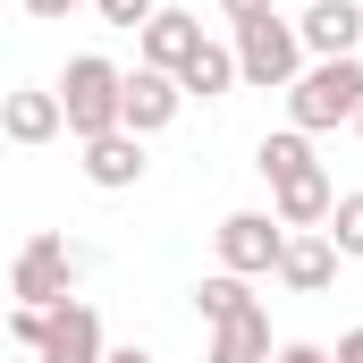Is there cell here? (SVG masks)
I'll list each match as a JSON object with an SVG mask.
<instances>
[{"instance_id": "25", "label": "cell", "mask_w": 363, "mask_h": 363, "mask_svg": "<svg viewBox=\"0 0 363 363\" xmlns=\"http://www.w3.org/2000/svg\"><path fill=\"white\" fill-rule=\"evenodd\" d=\"M110 363H152V355H144V347H110Z\"/></svg>"}, {"instance_id": "18", "label": "cell", "mask_w": 363, "mask_h": 363, "mask_svg": "<svg viewBox=\"0 0 363 363\" xmlns=\"http://www.w3.org/2000/svg\"><path fill=\"white\" fill-rule=\"evenodd\" d=\"M330 245H338L347 262H363V194H338V211H330Z\"/></svg>"}, {"instance_id": "4", "label": "cell", "mask_w": 363, "mask_h": 363, "mask_svg": "<svg viewBox=\"0 0 363 363\" xmlns=\"http://www.w3.org/2000/svg\"><path fill=\"white\" fill-rule=\"evenodd\" d=\"M77 262H85V254H77L68 237H51V228H43V237H26V245H17V262H9V296L51 313V304H68V279H77Z\"/></svg>"}, {"instance_id": "9", "label": "cell", "mask_w": 363, "mask_h": 363, "mask_svg": "<svg viewBox=\"0 0 363 363\" xmlns=\"http://www.w3.org/2000/svg\"><path fill=\"white\" fill-rule=\"evenodd\" d=\"M271 211L287 220V228H330V211H338V186H330V169L313 161V169L279 178V186H271Z\"/></svg>"}, {"instance_id": "19", "label": "cell", "mask_w": 363, "mask_h": 363, "mask_svg": "<svg viewBox=\"0 0 363 363\" xmlns=\"http://www.w3.org/2000/svg\"><path fill=\"white\" fill-rule=\"evenodd\" d=\"M43 330H51V313H43V304H17V313H9V338H17L26 355H43Z\"/></svg>"}, {"instance_id": "2", "label": "cell", "mask_w": 363, "mask_h": 363, "mask_svg": "<svg viewBox=\"0 0 363 363\" xmlns=\"http://www.w3.org/2000/svg\"><path fill=\"white\" fill-rule=\"evenodd\" d=\"M287 118H296L304 135L363 118V51H355V60H313V68L287 85Z\"/></svg>"}, {"instance_id": "22", "label": "cell", "mask_w": 363, "mask_h": 363, "mask_svg": "<svg viewBox=\"0 0 363 363\" xmlns=\"http://www.w3.org/2000/svg\"><path fill=\"white\" fill-rule=\"evenodd\" d=\"M279 363H338V355H330V347H304V338H296V347H279Z\"/></svg>"}, {"instance_id": "20", "label": "cell", "mask_w": 363, "mask_h": 363, "mask_svg": "<svg viewBox=\"0 0 363 363\" xmlns=\"http://www.w3.org/2000/svg\"><path fill=\"white\" fill-rule=\"evenodd\" d=\"M93 9H101L110 26H135V34H144V26L161 17V0H93Z\"/></svg>"}, {"instance_id": "16", "label": "cell", "mask_w": 363, "mask_h": 363, "mask_svg": "<svg viewBox=\"0 0 363 363\" xmlns=\"http://www.w3.org/2000/svg\"><path fill=\"white\" fill-rule=\"evenodd\" d=\"M194 313H203V321L220 330V321H237V313H254V287H245L237 271H211L203 287H194Z\"/></svg>"}, {"instance_id": "24", "label": "cell", "mask_w": 363, "mask_h": 363, "mask_svg": "<svg viewBox=\"0 0 363 363\" xmlns=\"http://www.w3.org/2000/svg\"><path fill=\"white\" fill-rule=\"evenodd\" d=\"M338 363H363V330H347V338H338Z\"/></svg>"}, {"instance_id": "23", "label": "cell", "mask_w": 363, "mask_h": 363, "mask_svg": "<svg viewBox=\"0 0 363 363\" xmlns=\"http://www.w3.org/2000/svg\"><path fill=\"white\" fill-rule=\"evenodd\" d=\"M17 9H26V17H68L77 0H17Z\"/></svg>"}, {"instance_id": "21", "label": "cell", "mask_w": 363, "mask_h": 363, "mask_svg": "<svg viewBox=\"0 0 363 363\" xmlns=\"http://www.w3.org/2000/svg\"><path fill=\"white\" fill-rule=\"evenodd\" d=\"M220 9H228V17H237V26H254V17H279L271 0H220Z\"/></svg>"}, {"instance_id": "13", "label": "cell", "mask_w": 363, "mask_h": 363, "mask_svg": "<svg viewBox=\"0 0 363 363\" xmlns=\"http://www.w3.org/2000/svg\"><path fill=\"white\" fill-rule=\"evenodd\" d=\"M203 51V26L186 17V9H161L152 26H144V68H169V77H186V60Z\"/></svg>"}, {"instance_id": "3", "label": "cell", "mask_w": 363, "mask_h": 363, "mask_svg": "<svg viewBox=\"0 0 363 363\" xmlns=\"http://www.w3.org/2000/svg\"><path fill=\"white\" fill-rule=\"evenodd\" d=\"M237 68H245V85L287 93L313 68V51H304V34H296L287 17H254V26H237Z\"/></svg>"}, {"instance_id": "5", "label": "cell", "mask_w": 363, "mask_h": 363, "mask_svg": "<svg viewBox=\"0 0 363 363\" xmlns=\"http://www.w3.org/2000/svg\"><path fill=\"white\" fill-rule=\"evenodd\" d=\"M211 245H220V271L262 279V271H279V254H287V220H279V211H228V220L211 228Z\"/></svg>"}, {"instance_id": "14", "label": "cell", "mask_w": 363, "mask_h": 363, "mask_svg": "<svg viewBox=\"0 0 363 363\" xmlns=\"http://www.w3.org/2000/svg\"><path fill=\"white\" fill-rule=\"evenodd\" d=\"M203 363H271V313L254 304V313L220 321V330H211V355H203Z\"/></svg>"}, {"instance_id": "10", "label": "cell", "mask_w": 363, "mask_h": 363, "mask_svg": "<svg viewBox=\"0 0 363 363\" xmlns=\"http://www.w3.org/2000/svg\"><path fill=\"white\" fill-rule=\"evenodd\" d=\"M144 135L135 127H118V135H101V144H85V178L101 186V194H127V186H144Z\"/></svg>"}, {"instance_id": "7", "label": "cell", "mask_w": 363, "mask_h": 363, "mask_svg": "<svg viewBox=\"0 0 363 363\" xmlns=\"http://www.w3.org/2000/svg\"><path fill=\"white\" fill-rule=\"evenodd\" d=\"M34 363H110V347H101V313L93 304H51V330H43V355Z\"/></svg>"}, {"instance_id": "15", "label": "cell", "mask_w": 363, "mask_h": 363, "mask_svg": "<svg viewBox=\"0 0 363 363\" xmlns=\"http://www.w3.org/2000/svg\"><path fill=\"white\" fill-rule=\"evenodd\" d=\"M237 77H245V68H237V51H228V43H203V51L186 60V77H178V85H186V93H203V101H220Z\"/></svg>"}, {"instance_id": "1", "label": "cell", "mask_w": 363, "mask_h": 363, "mask_svg": "<svg viewBox=\"0 0 363 363\" xmlns=\"http://www.w3.org/2000/svg\"><path fill=\"white\" fill-rule=\"evenodd\" d=\"M51 93L68 101V135H77V144H101V135L127 127V68H110L101 51L68 60V77H60Z\"/></svg>"}, {"instance_id": "6", "label": "cell", "mask_w": 363, "mask_h": 363, "mask_svg": "<svg viewBox=\"0 0 363 363\" xmlns=\"http://www.w3.org/2000/svg\"><path fill=\"white\" fill-rule=\"evenodd\" d=\"M0 135L17 144V152H34V144H51V135H68V101L43 85H17L0 101Z\"/></svg>"}, {"instance_id": "17", "label": "cell", "mask_w": 363, "mask_h": 363, "mask_svg": "<svg viewBox=\"0 0 363 363\" xmlns=\"http://www.w3.org/2000/svg\"><path fill=\"white\" fill-rule=\"evenodd\" d=\"M254 169L262 178H296V169H313V144H304V127H287V135H262V152H254Z\"/></svg>"}, {"instance_id": "11", "label": "cell", "mask_w": 363, "mask_h": 363, "mask_svg": "<svg viewBox=\"0 0 363 363\" xmlns=\"http://www.w3.org/2000/svg\"><path fill=\"white\" fill-rule=\"evenodd\" d=\"M279 279H287L296 296H321V287L338 279V245H330V228H296L287 254H279Z\"/></svg>"}, {"instance_id": "12", "label": "cell", "mask_w": 363, "mask_h": 363, "mask_svg": "<svg viewBox=\"0 0 363 363\" xmlns=\"http://www.w3.org/2000/svg\"><path fill=\"white\" fill-rule=\"evenodd\" d=\"M178 101H186V85L169 68H135V77H127V127H135V135H161V127L178 118Z\"/></svg>"}, {"instance_id": "26", "label": "cell", "mask_w": 363, "mask_h": 363, "mask_svg": "<svg viewBox=\"0 0 363 363\" xmlns=\"http://www.w3.org/2000/svg\"><path fill=\"white\" fill-rule=\"evenodd\" d=\"M355 135H363V118H355Z\"/></svg>"}, {"instance_id": "8", "label": "cell", "mask_w": 363, "mask_h": 363, "mask_svg": "<svg viewBox=\"0 0 363 363\" xmlns=\"http://www.w3.org/2000/svg\"><path fill=\"white\" fill-rule=\"evenodd\" d=\"M296 34H304L313 60H355V51H363V9H355V0H304Z\"/></svg>"}]
</instances>
